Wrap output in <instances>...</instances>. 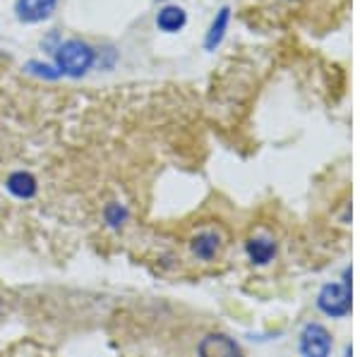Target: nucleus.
<instances>
[{"label":"nucleus","mask_w":360,"mask_h":357,"mask_svg":"<svg viewBox=\"0 0 360 357\" xmlns=\"http://www.w3.org/2000/svg\"><path fill=\"white\" fill-rule=\"evenodd\" d=\"M185 25H188V13H185L180 5L166 3L164 8H159V13H156V27H159L164 34L183 32Z\"/></svg>","instance_id":"obj_6"},{"label":"nucleus","mask_w":360,"mask_h":357,"mask_svg":"<svg viewBox=\"0 0 360 357\" xmlns=\"http://www.w3.org/2000/svg\"><path fill=\"white\" fill-rule=\"evenodd\" d=\"M281 3H291L293 5V3H298V0H281Z\"/></svg>","instance_id":"obj_13"},{"label":"nucleus","mask_w":360,"mask_h":357,"mask_svg":"<svg viewBox=\"0 0 360 357\" xmlns=\"http://www.w3.org/2000/svg\"><path fill=\"white\" fill-rule=\"evenodd\" d=\"M248 255L255 264H269L276 255V243L266 238H252L248 243Z\"/></svg>","instance_id":"obj_9"},{"label":"nucleus","mask_w":360,"mask_h":357,"mask_svg":"<svg viewBox=\"0 0 360 357\" xmlns=\"http://www.w3.org/2000/svg\"><path fill=\"white\" fill-rule=\"evenodd\" d=\"M229 25H231V8L224 5V8L214 15L212 25H209L205 34V50H217L219 46H221L226 32H229Z\"/></svg>","instance_id":"obj_8"},{"label":"nucleus","mask_w":360,"mask_h":357,"mask_svg":"<svg viewBox=\"0 0 360 357\" xmlns=\"http://www.w3.org/2000/svg\"><path fill=\"white\" fill-rule=\"evenodd\" d=\"M25 72L34 74V77H39V79H46V82H56V79L63 77L56 65H49V62H41V60H27Z\"/></svg>","instance_id":"obj_11"},{"label":"nucleus","mask_w":360,"mask_h":357,"mask_svg":"<svg viewBox=\"0 0 360 357\" xmlns=\"http://www.w3.org/2000/svg\"><path fill=\"white\" fill-rule=\"evenodd\" d=\"M197 355L200 357H243L240 348L233 338L224 336V333H209L200 341V348H197Z\"/></svg>","instance_id":"obj_5"},{"label":"nucleus","mask_w":360,"mask_h":357,"mask_svg":"<svg viewBox=\"0 0 360 357\" xmlns=\"http://www.w3.org/2000/svg\"><path fill=\"white\" fill-rule=\"evenodd\" d=\"M96 48L91 43L82 41V39H65L56 46L53 60L56 67L60 70L63 77L79 79L94 67L96 62Z\"/></svg>","instance_id":"obj_1"},{"label":"nucleus","mask_w":360,"mask_h":357,"mask_svg":"<svg viewBox=\"0 0 360 357\" xmlns=\"http://www.w3.org/2000/svg\"><path fill=\"white\" fill-rule=\"evenodd\" d=\"M193 252L200 259H214L219 252V235L214 233H200L197 238L193 240Z\"/></svg>","instance_id":"obj_10"},{"label":"nucleus","mask_w":360,"mask_h":357,"mask_svg":"<svg viewBox=\"0 0 360 357\" xmlns=\"http://www.w3.org/2000/svg\"><path fill=\"white\" fill-rule=\"evenodd\" d=\"M161 3H168V0H161Z\"/></svg>","instance_id":"obj_14"},{"label":"nucleus","mask_w":360,"mask_h":357,"mask_svg":"<svg viewBox=\"0 0 360 357\" xmlns=\"http://www.w3.org/2000/svg\"><path fill=\"white\" fill-rule=\"evenodd\" d=\"M5 187H8V192L13 194L17 199H32L34 194H37V177L32 175L29 170H15L8 175V180H5Z\"/></svg>","instance_id":"obj_7"},{"label":"nucleus","mask_w":360,"mask_h":357,"mask_svg":"<svg viewBox=\"0 0 360 357\" xmlns=\"http://www.w3.org/2000/svg\"><path fill=\"white\" fill-rule=\"evenodd\" d=\"M329 350H332L329 331L319 324H307L303 336H300V353H303V357H329Z\"/></svg>","instance_id":"obj_3"},{"label":"nucleus","mask_w":360,"mask_h":357,"mask_svg":"<svg viewBox=\"0 0 360 357\" xmlns=\"http://www.w3.org/2000/svg\"><path fill=\"white\" fill-rule=\"evenodd\" d=\"M317 304L324 314L329 316H344L351 309V285H341V283H329L322 288L317 297Z\"/></svg>","instance_id":"obj_2"},{"label":"nucleus","mask_w":360,"mask_h":357,"mask_svg":"<svg viewBox=\"0 0 360 357\" xmlns=\"http://www.w3.org/2000/svg\"><path fill=\"white\" fill-rule=\"evenodd\" d=\"M58 0H15V17L22 25H39L56 13Z\"/></svg>","instance_id":"obj_4"},{"label":"nucleus","mask_w":360,"mask_h":357,"mask_svg":"<svg viewBox=\"0 0 360 357\" xmlns=\"http://www.w3.org/2000/svg\"><path fill=\"white\" fill-rule=\"evenodd\" d=\"M103 216H106V223L111 228H120L127 221V209L113 201V204H108L106 209H103Z\"/></svg>","instance_id":"obj_12"}]
</instances>
